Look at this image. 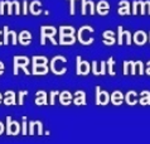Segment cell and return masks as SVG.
<instances>
[{"mask_svg":"<svg viewBox=\"0 0 150 144\" xmlns=\"http://www.w3.org/2000/svg\"><path fill=\"white\" fill-rule=\"evenodd\" d=\"M4 133V125L1 124V121H0V134Z\"/></svg>","mask_w":150,"mask_h":144,"instance_id":"27","label":"cell"},{"mask_svg":"<svg viewBox=\"0 0 150 144\" xmlns=\"http://www.w3.org/2000/svg\"><path fill=\"white\" fill-rule=\"evenodd\" d=\"M3 73H4V65H3V62H0V76Z\"/></svg>","mask_w":150,"mask_h":144,"instance_id":"26","label":"cell"},{"mask_svg":"<svg viewBox=\"0 0 150 144\" xmlns=\"http://www.w3.org/2000/svg\"><path fill=\"white\" fill-rule=\"evenodd\" d=\"M78 95H80V97L76 96V99L73 100V103L76 105H85L86 104V100H85V92L83 91H77Z\"/></svg>","mask_w":150,"mask_h":144,"instance_id":"18","label":"cell"},{"mask_svg":"<svg viewBox=\"0 0 150 144\" xmlns=\"http://www.w3.org/2000/svg\"><path fill=\"white\" fill-rule=\"evenodd\" d=\"M35 97H39V99H35V104H38V105H45L47 104V95H45L44 91L37 92Z\"/></svg>","mask_w":150,"mask_h":144,"instance_id":"15","label":"cell"},{"mask_svg":"<svg viewBox=\"0 0 150 144\" xmlns=\"http://www.w3.org/2000/svg\"><path fill=\"white\" fill-rule=\"evenodd\" d=\"M25 95H28V91H19V100H18L19 105H23V100H24V96Z\"/></svg>","mask_w":150,"mask_h":144,"instance_id":"19","label":"cell"},{"mask_svg":"<svg viewBox=\"0 0 150 144\" xmlns=\"http://www.w3.org/2000/svg\"><path fill=\"white\" fill-rule=\"evenodd\" d=\"M39 5H42V3L39 1V0H35V1H33L30 4V6H29L28 10H30V13H32L33 15H39L40 13H42V9H40V8H37V6H39Z\"/></svg>","mask_w":150,"mask_h":144,"instance_id":"11","label":"cell"},{"mask_svg":"<svg viewBox=\"0 0 150 144\" xmlns=\"http://www.w3.org/2000/svg\"><path fill=\"white\" fill-rule=\"evenodd\" d=\"M59 101L62 105H69L71 101H72V96H71V94L68 91H63L59 96Z\"/></svg>","mask_w":150,"mask_h":144,"instance_id":"13","label":"cell"},{"mask_svg":"<svg viewBox=\"0 0 150 144\" xmlns=\"http://www.w3.org/2000/svg\"><path fill=\"white\" fill-rule=\"evenodd\" d=\"M5 4L9 8H8V14H13V10H11V6L14 5V1H5Z\"/></svg>","mask_w":150,"mask_h":144,"instance_id":"21","label":"cell"},{"mask_svg":"<svg viewBox=\"0 0 150 144\" xmlns=\"http://www.w3.org/2000/svg\"><path fill=\"white\" fill-rule=\"evenodd\" d=\"M76 62H77V68H76V73L80 75V76H85L90 72V65L87 61H82L81 57H77L76 58Z\"/></svg>","mask_w":150,"mask_h":144,"instance_id":"6","label":"cell"},{"mask_svg":"<svg viewBox=\"0 0 150 144\" xmlns=\"http://www.w3.org/2000/svg\"><path fill=\"white\" fill-rule=\"evenodd\" d=\"M0 34H1V29H0ZM0 46H3V41H1V38H0Z\"/></svg>","mask_w":150,"mask_h":144,"instance_id":"28","label":"cell"},{"mask_svg":"<svg viewBox=\"0 0 150 144\" xmlns=\"http://www.w3.org/2000/svg\"><path fill=\"white\" fill-rule=\"evenodd\" d=\"M3 103L5 105H15L16 100H15V94L13 91H6L5 92V99L3 100Z\"/></svg>","mask_w":150,"mask_h":144,"instance_id":"10","label":"cell"},{"mask_svg":"<svg viewBox=\"0 0 150 144\" xmlns=\"http://www.w3.org/2000/svg\"><path fill=\"white\" fill-rule=\"evenodd\" d=\"M56 95H58V91H52L51 92V101H49V104H51V105L54 104V97H56Z\"/></svg>","mask_w":150,"mask_h":144,"instance_id":"23","label":"cell"},{"mask_svg":"<svg viewBox=\"0 0 150 144\" xmlns=\"http://www.w3.org/2000/svg\"><path fill=\"white\" fill-rule=\"evenodd\" d=\"M111 99H112V103H114L115 105H120L122 103V94L120 91H116V92L112 94Z\"/></svg>","mask_w":150,"mask_h":144,"instance_id":"16","label":"cell"},{"mask_svg":"<svg viewBox=\"0 0 150 144\" xmlns=\"http://www.w3.org/2000/svg\"><path fill=\"white\" fill-rule=\"evenodd\" d=\"M20 132V126L16 120H13L10 116L6 118V134L8 135H16Z\"/></svg>","mask_w":150,"mask_h":144,"instance_id":"5","label":"cell"},{"mask_svg":"<svg viewBox=\"0 0 150 144\" xmlns=\"http://www.w3.org/2000/svg\"><path fill=\"white\" fill-rule=\"evenodd\" d=\"M29 63V58L24 56H15L14 57V75H18L19 68H23V71L27 75H29V71L27 70V66Z\"/></svg>","mask_w":150,"mask_h":144,"instance_id":"4","label":"cell"},{"mask_svg":"<svg viewBox=\"0 0 150 144\" xmlns=\"http://www.w3.org/2000/svg\"><path fill=\"white\" fill-rule=\"evenodd\" d=\"M112 66H114V60H112V57L109 60V72H110V75L114 76L115 75V71L112 70Z\"/></svg>","mask_w":150,"mask_h":144,"instance_id":"20","label":"cell"},{"mask_svg":"<svg viewBox=\"0 0 150 144\" xmlns=\"http://www.w3.org/2000/svg\"><path fill=\"white\" fill-rule=\"evenodd\" d=\"M134 41H135V43H136V44L143 46L145 42H146V36H145L143 32H137L136 34L134 36Z\"/></svg>","mask_w":150,"mask_h":144,"instance_id":"14","label":"cell"},{"mask_svg":"<svg viewBox=\"0 0 150 144\" xmlns=\"http://www.w3.org/2000/svg\"><path fill=\"white\" fill-rule=\"evenodd\" d=\"M27 13H28V3H27V0H24V5H23V14H25V15H27Z\"/></svg>","mask_w":150,"mask_h":144,"instance_id":"24","label":"cell"},{"mask_svg":"<svg viewBox=\"0 0 150 144\" xmlns=\"http://www.w3.org/2000/svg\"><path fill=\"white\" fill-rule=\"evenodd\" d=\"M110 10V5L107 4L106 1H100L98 3V6H97V13L100 15H105L107 14Z\"/></svg>","mask_w":150,"mask_h":144,"instance_id":"12","label":"cell"},{"mask_svg":"<svg viewBox=\"0 0 150 144\" xmlns=\"http://www.w3.org/2000/svg\"><path fill=\"white\" fill-rule=\"evenodd\" d=\"M3 32H4V38H3V46H8L9 44V37H13V44L15 46L16 44V42H18V38H16V33L13 32V31H9V27H3Z\"/></svg>","mask_w":150,"mask_h":144,"instance_id":"8","label":"cell"},{"mask_svg":"<svg viewBox=\"0 0 150 144\" xmlns=\"http://www.w3.org/2000/svg\"><path fill=\"white\" fill-rule=\"evenodd\" d=\"M110 101V96L106 91L100 90V87H96V104L98 105H106Z\"/></svg>","mask_w":150,"mask_h":144,"instance_id":"7","label":"cell"},{"mask_svg":"<svg viewBox=\"0 0 150 144\" xmlns=\"http://www.w3.org/2000/svg\"><path fill=\"white\" fill-rule=\"evenodd\" d=\"M47 58L43 56L33 57V75H45L48 72Z\"/></svg>","mask_w":150,"mask_h":144,"instance_id":"1","label":"cell"},{"mask_svg":"<svg viewBox=\"0 0 150 144\" xmlns=\"http://www.w3.org/2000/svg\"><path fill=\"white\" fill-rule=\"evenodd\" d=\"M56 34H57V29L54 27H51V25H43L40 28V44L44 46L45 44V38H49L51 42L54 46H57V41H56Z\"/></svg>","mask_w":150,"mask_h":144,"instance_id":"3","label":"cell"},{"mask_svg":"<svg viewBox=\"0 0 150 144\" xmlns=\"http://www.w3.org/2000/svg\"><path fill=\"white\" fill-rule=\"evenodd\" d=\"M74 1H76V0H71V14H74Z\"/></svg>","mask_w":150,"mask_h":144,"instance_id":"25","label":"cell"},{"mask_svg":"<svg viewBox=\"0 0 150 144\" xmlns=\"http://www.w3.org/2000/svg\"><path fill=\"white\" fill-rule=\"evenodd\" d=\"M125 34L127 37V44L131 43V39H130V33L127 31L125 32ZM122 36H124V31H122V27H119V44H122Z\"/></svg>","mask_w":150,"mask_h":144,"instance_id":"17","label":"cell"},{"mask_svg":"<svg viewBox=\"0 0 150 144\" xmlns=\"http://www.w3.org/2000/svg\"><path fill=\"white\" fill-rule=\"evenodd\" d=\"M18 42L22 46H29L32 42V34L28 31H23L18 37Z\"/></svg>","mask_w":150,"mask_h":144,"instance_id":"9","label":"cell"},{"mask_svg":"<svg viewBox=\"0 0 150 144\" xmlns=\"http://www.w3.org/2000/svg\"><path fill=\"white\" fill-rule=\"evenodd\" d=\"M74 28L73 27H63L59 28V44H63L64 39L67 38V41H66V44L67 46H71L73 44L74 42H76V38H74Z\"/></svg>","mask_w":150,"mask_h":144,"instance_id":"2","label":"cell"},{"mask_svg":"<svg viewBox=\"0 0 150 144\" xmlns=\"http://www.w3.org/2000/svg\"><path fill=\"white\" fill-rule=\"evenodd\" d=\"M22 119H23V123H24V124H23V130H22V133L25 135V134H27V118L23 116Z\"/></svg>","mask_w":150,"mask_h":144,"instance_id":"22","label":"cell"},{"mask_svg":"<svg viewBox=\"0 0 150 144\" xmlns=\"http://www.w3.org/2000/svg\"><path fill=\"white\" fill-rule=\"evenodd\" d=\"M3 103V96H1V94H0V104Z\"/></svg>","mask_w":150,"mask_h":144,"instance_id":"29","label":"cell"}]
</instances>
